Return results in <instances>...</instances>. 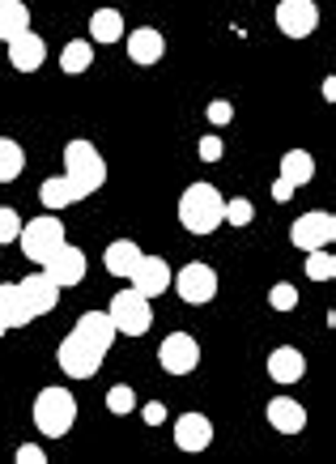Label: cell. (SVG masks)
Listing matches in <instances>:
<instances>
[{
  "label": "cell",
  "instance_id": "6da1fadb",
  "mask_svg": "<svg viewBox=\"0 0 336 464\" xmlns=\"http://www.w3.org/2000/svg\"><path fill=\"white\" fill-rule=\"evenodd\" d=\"M115 324L107 311H85L82 320L72 324V333L60 341L56 362L69 380H94V371L102 366V358L111 353L115 345Z\"/></svg>",
  "mask_w": 336,
  "mask_h": 464
},
{
  "label": "cell",
  "instance_id": "7a4b0ae2",
  "mask_svg": "<svg viewBox=\"0 0 336 464\" xmlns=\"http://www.w3.org/2000/svg\"><path fill=\"white\" fill-rule=\"evenodd\" d=\"M64 179H69L77 200L94 197L107 183V162H102V154L90 141H69L64 145Z\"/></svg>",
  "mask_w": 336,
  "mask_h": 464
},
{
  "label": "cell",
  "instance_id": "3957f363",
  "mask_svg": "<svg viewBox=\"0 0 336 464\" xmlns=\"http://www.w3.org/2000/svg\"><path fill=\"white\" fill-rule=\"evenodd\" d=\"M222 218H226V200L213 183H192L179 197V222L192 235H213L222 226Z\"/></svg>",
  "mask_w": 336,
  "mask_h": 464
},
{
  "label": "cell",
  "instance_id": "277c9868",
  "mask_svg": "<svg viewBox=\"0 0 336 464\" xmlns=\"http://www.w3.org/2000/svg\"><path fill=\"white\" fill-rule=\"evenodd\" d=\"M34 426H39V435L47 439H60L69 435L72 422H77V401H72L69 388H43L39 396H34Z\"/></svg>",
  "mask_w": 336,
  "mask_h": 464
},
{
  "label": "cell",
  "instance_id": "5b68a950",
  "mask_svg": "<svg viewBox=\"0 0 336 464\" xmlns=\"http://www.w3.org/2000/svg\"><path fill=\"white\" fill-rule=\"evenodd\" d=\"M17 243H22L26 260H34V265H47V260H52V256L64 247V226H60L56 213H43V218H34V222H22V235H17Z\"/></svg>",
  "mask_w": 336,
  "mask_h": 464
},
{
  "label": "cell",
  "instance_id": "8992f818",
  "mask_svg": "<svg viewBox=\"0 0 336 464\" xmlns=\"http://www.w3.org/2000/svg\"><path fill=\"white\" fill-rule=\"evenodd\" d=\"M107 315H111V324H115V333H120V337H145V333H149V324H154V307H149V298L137 295V290H120V295L111 298Z\"/></svg>",
  "mask_w": 336,
  "mask_h": 464
},
{
  "label": "cell",
  "instance_id": "52a82bcc",
  "mask_svg": "<svg viewBox=\"0 0 336 464\" xmlns=\"http://www.w3.org/2000/svg\"><path fill=\"white\" fill-rule=\"evenodd\" d=\"M336 239V218L332 213H302L294 226H290V243L298 252H320Z\"/></svg>",
  "mask_w": 336,
  "mask_h": 464
},
{
  "label": "cell",
  "instance_id": "ba28073f",
  "mask_svg": "<svg viewBox=\"0 0 336 464\" xmlns=\"http://www.w3.org/2000/svg\"><path fill=\"white\" fill-rule=\"evenodd\" d=\"M315 179V158L307 150H290V154L281 158V170L277 179H273V200H290L294 197V188Z\"/></svg>",
  "mask_w": 336,
  "mask_h": 464
},
{
  "label": "cell",
  "instance_id": "9c48e42d",
  "mask_svg": "<svg viewBox=\"0 0 336 464\" xmlns=\"http://www.w3.org/2000/svg\"><path fill=\"white\" fill-rule=\"evenodd\" d=\"M17 298H22V311H26L30 320L34 315H52L60 303V285L47 273H30V277L17 282Z\"/></svg>",
  "mask_w": 336,
  "mask_h": 464
},
{
  "label": "cell",
  "instance_id": "30bf717a",
  "mask_svg": "<svg viewBox=\"0 0 336 464\" xmlns=\"http://www.w3.org/2000/svg\"><path fill=\"white\" fill-rule=\"evenodd\" d=\"M158 362L167 375H192L200 362V345L192 341V333H170L162 345H158Z\"/></svg>",
  "mask_w": 336,
  "mask_h": 464
},
{
  "label": "cell",
  "instance_id": "8fae6325",
  "mask_svg": "<svg viewBox=\"0 0 336 464\" xmlns=\"http://www.w3.org/2000/svg\"><path fill=\"white\" fill-rule=\"evenodd\" d=\"M273 17H277V30L285 39H307V34H315V26H320L315 0H281Z\"/></svg>",
  "mask_w": 336,
  "mask_h": 464
},
{
  "label": "cell",
  "instance_id": "7c38bea8",
  "mask_svg": "<svg viewBox=\"0 0 336 464\" xmlns=\"http://www.w3.org/2000/svg\"><path fill=\"white\" fill-rule=\"evenodd\" d=\"M175 290H179L183 303L200 307V303H209V298L217 295V273H213L209 265L192 260V265H183L179 273H175Z\"/></svg>",
  "mask_w": 336,
  "mask_h": 464
},
{
  "label": "cell",
  "instance_id": "4fadbf2b",
  "mask_svg": "<svg viewBox=\"0 0 336 464\" xmlns=\"http://www.w3.org/2000/svg\"><path fill=\"white\" fill-rule=\"evenodd\" d=\"M128 282H132V290H137V295H145V298L167 295V290H170V265L162 260V256H140Z\"/></svg>",
  "mask_w": 336,
  "mask_h": 464
},
{
  "label": "cell",
  "instance_id": "5bb4252c",
  "mask_svg": "<svg viewBox=\"0 0 336 464\" xmlns=\"http://www.w3.org/2000/svg\"><path fill=\"white\" fill-rule=\"evenodd\" d=\"M43 273H47V277H52L60 290H64V285L72 290V285L85 282V252H82V247H69V243H64V247H60V252L52 256L47 265H43Z\"/></svg>",
  "mask_w": 336,
  "mask_h": 464
},
{
  "label": "cell",
  "instance_id": "9a60e30c",
  "mask_svg": "<svg viewBox=\"0 0 336 464\" xmlns=\"http://www.w3.org/2000/svg\"><path fill=\"white\" fill-rule=\"evenodd\" d=\"M43 60H47V43H43V34L22 30L17 39H9V64H14L17 72H39Z\"/></svg>",
  "mask_w": 336,
  "mask_h": 464
},
{
  "label": "cell",
  "instance_id": "2e32d148",
  "mask_svg": "<svg viewBox=\"0 0 336 464\" xmlns=\"http://www.w3.org/2000/svg\"><path fill=\"white\" fill-rule=\"evenodd\" d=\"M213 443V422L205 413H183L175 422V448L179 451H205Z\"/></svg>",
  "mask_w": 336,
  "mask_h": 464
},
{
  "label": "cell",
  "instance_id": "e0dca14e",
  "mask_svg": "<svg viewBox=\"0 0 336 464\" xmlns=\"http://www.w3.org/2000/svg\"><path fill=\"white\" fill-rule=\"evenodd\" d=\"M268 422H273V430H281V435H298V430L307 426V409L298 405L294 396H273V401H268Z\"/></svg>",
  "mask_w": 336,
  "mask_h": 464
},
{
  "label": "cell",
  "instance_id": "ac0fdd59",
  "mask_svg": "<svg viewBox=\"0 0 336 464\" xmlns=\"http://www.w3.org/2000/svg\"><path fill=\"white\" fill-rule=\"evenodd\" d=\"M162 52H167V43H162V34L154 26H137L128 34V60L132 64H158Z\"/></svg>",
  "mask_w": 336,
  "mask_h": 464
},
{
  "label": "cell",
  "instance_id": "d6986e66",
  "mask_svg": "<svg viewBox=\"0 0 336 464\" xmlns=\"http://www.w3.org/2000/svg\"><path fill=\"white\" fill-rule=\"evenodd\" d=\"M268 375L277 383H298L307 375V362H302V353L294 345H281V350L268 353Z\"/></svg>",
  "mask_w": 336,
  "mask_h": 464
},
{
  "label": "cell",
  "instance_id": "ffe728a7",
  "mask_svg": "<svg viewBox=\"0 0 336 464\" xmlns=\"http://www.w3.org/2000/svg\"><path fill=\"white\" fill-rule=\"evenodd\" d=\"M140 247L132 239H115L107 252H102V265H107V273L111 277H132V268H137V260H140Z\"/></svg>",
  "mask_w": 336,
  "mask_h": 464
},
{
  "label": "cell",
  "instance_id": "44dd1931",
  "mask_svg": "<svg viewBox=\"0 0 336 464\" xmlns=\"http://www.w3.org/2000/svg\"><path fill=\"white\" fill-rule=\"evenodd\" d=\"M30 30V9L22 0H0V39H17Z\"/></svg>",
  "mask_w": 336,
  "mask_h": 464
},
{
  "label": "cell",
  "instance_id": "7402d4cb",
  "mask_svg": "<svg viewBox=\"0 0 336 464\" xmlns=\"http://www.w3.org/2000/svg\"><path fill=\"white\" fill-rule=\"evenodd\" d=\"M128 30H124V17L115 14V9H99V14L90 17V39L94 43H115V39H124Z\"/></svg>",
  "mask_w": 336,
  "mask_h": 464
},
{
  "label": "cell",
  "instance_id": "603a6c76",
  "mask_svg": "<svg viewBox=\"0 0 336 464\" xmlns=\"http://www.w3.org/2000/svg\"><path fill=\"white\" fill-rule=\"evenodd\" d=\"M22 170H26V154H22V145L9 141V137H0V183H14Z\"/></svg>",
  "mask_w": 336,
  "mask_h": 464
},
{
  "label": "cell",
  "instance_id": "cb8c5ba5",
  "mask_svg": "<svg viewBox=\"0 0 336 464\" xmlns=\"http://www.w3.org/2000/svg\"><path fill=\"white\" fill-rule=\"evenodd\" d=\"M39 200L47 205V209H69V205H77V197H72V188H69V179H64V175H56V179H43Z\"/></svg>",
  "mask_w": 336,
  "mask_h": 464
},
{
  "label": "cell",
  "instance_id": "d4e9b609",
  "mask_svg": "<svg viewBox=\"0 0 336 464\" xmlns=\"http://www.w3.org/2000/svg\"><path fill=\"white\" fill-rule=\"evenodd\" d=\"M90 64H94V47H90V43H85V39L69 43V47L60 52V69L69 72V77H77V72H85V69H90Z\"/></svg>",
  "mask_w": 336,
  "mask_h": 464
},
{
  "label": "cell",
  "instance_id": "484cf974",
  "mask_svg": "<svg viewBox=\"0 0 336 464\" xmlns=\"http://www.w3.org/2000/svg\"><path fill=\"white\" fill-rule=\"evenodd\" d=\"M0 315H5V324H9V328L30 324V315L22 311V298H17V282H0Z\"/></svg>",
  "mask_w": 336,
  "mask_h": 464
},
{
  "label": "cell",
  "instance_id": "4316f807",
  "mask_svg": "<svg viewBox=\"0 0 336 464\" xmlns=\"http://www.w3.org/2000/svg\"><path fill=\"white\" fill-rule=\"evenodd\" d=\"M336 273V260L328 247H320V252H307V277L311 282H332Z\"/></svg>",
  "mask_w": 336,
  "mask_h": 464
},
{
  "label": "cell",
  "instance_id": "83f0119b",
  "mask_svg": "<svg viewBox=\"0 0 336 464\" xmlns=\"http://www.w3.org/2000/svg\"><path fill=\"white\" fill-rule=\"evenodd\" d=\"M107 409H111L115 418H128V413L137 409V396H132V388H128V383H115L111 392H107Z\"/></svg>",
  "mask_w": 336,
  "mask_h": 464
},
{
  "label": "cell",
  "instance_id": "f1b7e54d",
  "mask_svg": "<svg viewBox=\"0 0 336 464\" xmlns=\"http://www.w3.org/2000/svg\"><path fill=\"white\" fill-rule=\"evenodd\" d=\"M268 307L273 311H294L298 307V290L290 282H277L273 290H268Z\"/></svg>",
  "mask_w": 336,
  "mask_h": 464
},
{
  "label": "cell",
  "instance_id": "f546056e",
  "mask_svg": "<svg viewBox=\"0 0 336 464\" xmlns=\"http://www.w3.org/2000/svg\"><path fill=\"white\" fill-rule=\"evenodd\" d=\"M252 218H255V209H252V200H247V197L226 200V218H222V222H230V226H247Z\"/></svg>",
  "mask_w": 336,
  "mask_h": 464
},
{
  "label": "cell",
  "instance_id": "4dcf8cb0",
  "mask_svg": "<svg viewBox=\"0 0 336 464\" xmlns=\"http://www.w3.org/2000/svg\"><path fill=\"white\" fill-rule=\"evenodd\" d=\"M17 235H22V218H17V209H0V247L14 243Z\"/></svg>",
  "mask_w": 336,
  "mask_h": 464
},
{
  "label": "cell",
  "instance_id": "1f68e13d",
  "mask_svg": "<svg viewBox=\"0 0 336 464\" xmlns=\"http://www.w3.org/2000/svg\"><path fill=\"white\" fill-rule=\"evenodd\" d=\"M230 120H235V107H230L226 99H213V102H209V124L222 128V124H230Z\"/></svg>",
  "mask_w": 336,
  "mask_h": 464
},
{
  "label": "cell",
  "instance_id": "d6a6232c",
  "mask_svg": "<svg viewBox=\"0 0 336 464\" xmlns=\"http://www.w3.org/2000/svg\"><path fill=\"white\" fill-rule=\"evenodd\" d=\"M222 154H226L222 137H200V158H205V162H217Z\"/></svg>",
  "mask_w": 336,
  "mask_h": 464
},
{
  "label": "cell",
  "instance_id": "836d02e7",
  "mask_svg": "<svg viewBox=\"0 0 336 464\" xmlns=\"http://www.w3.org/2000/svg\"><path fill=\"white\" fill-rule=\"evenodd\" d=\"M140 418H145L149 426H162L167 422V405H162V401H149V405L140 409Z\"/></svg>",
  "mask_w": 336,
  "mask_h": 464
},
{
  "label": "cell",
  "instance_id": "e575fe53",
  "mask_svg": "<svg viewBox=\"0 0 336 464\" xmlns=\"http://www.w3.org/2000/svg\"><path fill=\"white\" fill-rule=\"evenodd\" d=\"M47 460V451L34 448V443H26V448H17V464H43Z\"/></svg>",
  "mask_w": 336,
  "mask_h": 464
},
{
  "label": "cell",
  "instance_id": "d590c367",
  "mask_svg": "<svg viewBox=\"0 0 336 464\" xmlns=\"http://www.w3.org/2000/svg\"><path fill=\"white\" fill-rule=\"evenodd\" d=\"M5 333H9V324H5V315H0V337H5Z\"/></svg>",
  "mask_w": 336,
  "mask_h": 464
}]
</instances>
